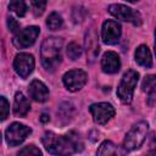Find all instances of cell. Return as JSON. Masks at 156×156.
Returning <instances> with one entry per match:
<instances>
[{
	"instance_id": "obj_1",
	"label": "cell",
	"mask_w": 156,
	"mask_h": 156,
	"mask_svg": "<svg viewBox=\"0 0 156 156\" xmlns=\"http://www.w3.org/2000/svg\"><path fill=\"white\" fill-rule=\"evenodd\" d=\"M41 143L45 150L52 155H71L79 151L83 146L79 135L73 132L67 135H57L52 132H46L41 138Z\"/></svg>"
},
{
	"instance_id": "obj_2",
	"label": "cell",
	"mask_w": 156,
	"mask_h": 156,
	"mask_svg": "<svg viewBox=\"0 0 156 156\" xmlns=\"http://www.w3.org/2000/svg\"><path fill=\"white\" fill-rule=\"evenodd\" d=\"M62 39L58 37L46 38L40 48V58L45 69L54 72L62 61Z\"/></svg>"
},
{
	"instance_id": "obj_3",
	"label": "cell",
	"mask_w": 156,
	"mask_h": 156,
	"mask_svg": "<svg viewBox=\"0 0 156 156\" xmlns=\"http://www.w3.org/2000/svg\"><path fill=\"white\" fill-rule=\"evenodd\" d=\"M147 130H149V124L145 121H140L136 124H134L130 128V130L126 134V138L123 141L124 150L133 151V150L140 147L146 138Z\"/></svg>"
},
{
	"instance_id": "obj_4",
	"label": "cell",
	"mask_w": 156,
	"mask_h": 156,
	"mask_svg": "<svg viewBox=\"0 0 156 156\" xmlns=\"http://www.w3.org/2000/svg\"><path fill=\"white\" fill-rule=\"evenodd\" d=\"M138 79H139V73L134 69H129L123 74L119 82V85L117 88V96L119 98L122 102L129 104L132 101L133 93L136 87Z\"/></svg>"
},
{
	"instance_id": "obj_5",
	"label": "cell",
	"mask_w": 156,
	"mask_h": 156,
	"mask_svg": "<svg viewBox=\"0 0 156 156\" xmlns=\"http://www.w3.org/2000/svg\"><path fill=\"white\" fill-rule=\"evenodd\" d=\"M32 133V129L22 123L13 122L10 124L5 132V140L10 146H17L26 140V138Z\"/></svg>"
},
{
	"instance_id": "obj_6",
	"label": "cell",
	"mask_w": 156,
	"mask_h": 156,
	"mask_svg": "<svg viewBox=\"0 0 156 156\" xmlns=\"http://www.w3.org/2000/svg\"><path fill=\"white\" fill-rule=\"evenodd\" d=\"M108 12L115 16L117 20L124 21V22H130L134 26H139L141 23V16L138 11L132 10L130 7L122 5V4H113L108 7Z\"/></svg>"
},
{
	"instance_id": "obj_7",
	"label": "cell",
	"mask_w": 156,
	"mask_h": 156,
	"mask_svg": "<svg viewBox=\"0 0 156 156\" xmlns=\"http://www.w3.org/2000/svg\"><path fill=\"white\" fill-rule=\"evenodd\" d=\"M39 33H40V29L37 26H29L22 30H18L13 37V45L18 49L28 48L34 44Z\"/></svg>"
},
{
	"instance_id": "obj_8",
	"label": "cell",
	"mask_w": 156,
	"mask_h": 156,
	"mask_svg": "<svg viewBox=\"0 0 156 156\" xmlns=\"http://www.w3.org/2000/svg\"><path fill=\"white\" fill-rule=\"evenodd\" d=\"M88 76L83 69H72L68 71L63 74L62 77V82L65 84V87L69 90V91H78L80 90L84 84L87 83Z\"/></svg>"
},
{
	"instance_id": "obj_9",
	"label": "cell",
	"mask_w": 156,
	"mask_h": 156,
	"mask_svg": "<svg viewBox=\"0 0 156 156\" xmlns=\"http://www.w3.org/2000/svg\"><path fill=\"white\" fill-rule=\"evenodd\" d=\"M89 110H90V113L93 115L94 121L98 124H105L115 116L113 106L111 104H107V102L93 104V105H90Z\"/></svg>"
},
{
	"instance_id": "obj_10",
	"label": "cell",
	"mask_w": 156,
	"mask_h": 156,
	"mask_svg": "<svg viewBox=\"0 0 156 156\" xmlns=\"http://www.w3.org/2000/svg\"><path fill=\"white\" fill-rule=\"evenodd\" d=\"M13 68L21 78H27L34 68V58L30 54L21 52L15 57Z\"/></svg>"
},
{
	"instance_id": "obj_11",
	"label": "cell",
	"mask_w": 156,
	"mask_h": 156,
	"mask_svg": "<svg viewBox=\"0 0 156 156\" xmlns=\"http://www.w3.org/2000/svg\"><path fill=\"white\" fill-rule=\"evenodd\" d=\"M119 37H121L119 23H117L116 21H112V20H107L102 23L101 38H102V41L105 44H108V45L116 44L118 41Z\"/></svg>"
},
{
	"instance_id": "obj_12",
	"label": "cell",
	"mask_w": 156,
	"mask_h": 156,
	"mask_svg": "<svg viewBox=\"0 0 156 156\" xmlns=\"http://www.w3.org/2000/svg\"><path fill=\"white\" fill-rule=\"evenodd\" d=\"M28 93L30 95V98L34 100V101H38V102H44L49 99V89L48 87L38 80V79H34L32 80V83L29 84V88H28Z\"/></svg>"
},
{
	"instance_id": "obj_13",
	"label": "cell",
	"mask_w": 156,
	"mask_h": 156,
	"mask_svg": "<svg viewBox=\"0 0 156 156\" xmlns=\"http://www.w3.org/2000/svg\"><path fill=\"white\" fill-rule=\"evenodd\" d=\"M101 68L105 73H116L121 68L119 56L113 51H107L101 58Z\"/></svg>"
},
{
	"instance_id": "obj_14",
	"label": "cell",
	"mask_w": 156,
	"mask_h": 156,
	"mask_svg": "<svg viewBox=\"0 0 156 156\" xmlns=\"http://www.w3.org/2000/svg\"><path fill=\"white\" fill-rule=\"evenodd\" d=\"M30 110L29 101L22 93H16L15 95V101H13V113L17 117H24Z\"/></svg>"
},
{
	"instance_id": "obj_15",
	"label": "cell",
	"mask_w": 156,
	"mask_h": 156,
	"mask_svg": "<svg viewBox=\"0 0 156 156\" xmlns=\"http://www.w3.org/2000/svg\"><path fill=\"white\" fill-rule=\"evenodd\" d=\"M135 61L136 63H139L140 66L145 67V68H150L152 66V58H151V52L149 50V48L146 45H140L134 54Z\"/></svg>"
},
{
	"instance_id": "obj_16",
	"label": "cell",
	"mask_w": 156,
	"mask_h": 156,
	"mask_svg": "<svg viewBox=\"0 0 156 156\" xmlns=\"http://www.w3.org/2000/svg\"><path fill=\"white\" fill-rule=\"evenodd\" d=\"M85 48H87V56L90 61H93L99 54V44L96 40V35L94 30H90L85 35Z\"/></svg>"
},
{
	"instance_id": "obj_17",
	"label": "cell",
	"mask_w": 156,
	"mask_h": 156,
	"mask_svg": "<svg viewBox=\"0 0 156 156\" xmlns=\"http://www.w3.org/2000/svg\"><path fill=\"white\" fill-rule=\"evenodd\" d=\"M143 91L147 93L150 98L156 95V74H149L144 78L141 84Z\"/></svg>"
},
{
	"instance_id": "obj_18",
	"label": "cell",
	"mask_w": 156,
	"mask_h": 156,
	"mask_svg": "<svg viewBox=\"0 0 156 156\" xmlns=\"http://www.w3.org/2000/svg\"><path fill=\"white\" fill-rule=\"evenodd\" d=\"M9 10H11L12 12H15L20 17H23L26 15L28 7H27V4H26L24 0H10Z\"/></svg>"
},
{
	"instance_id": "obj_19",
	"label": "cell",
	"mask_w": 156,
	"mask_h": 156,
	"mask_svg": "<svg viewBox=\"0 0 156 156\" xmlns=\"http://www.w3.org/2000/svg\"><path fill=\"white\" fill-rule=\"evenodd\" d=\"M62 23H63L62 17L57 12H51L49 15V17L46 18V26L51 30H56V29L61 28L62 27Z\"/></svg>"
},
{
	"instance_id": "obj_20",
	"label": "cell",
	"mask_w": 156,
	"mask_h": 156,
	"mask_svg": "<svg viewBox=\"0 0 156 156\" xmlns=\"http://www.w3.org/2000/svg\"><path fill=\"white\" fill-rule=\"evenodd\" d=\"M96 152H98V155H116L117 154V147L112 141L105 140L100 145V147L98 149Z\"/></svg>"
},
{
	"instance_id": "obj_21",
	"label": "cell",
	"mask_w": 156,
	"mask_h": 156,
	"mask_svg": "<svg viewBox=\"0 0 156 156\" xmlns=\"http://www.w3.org/2000/svg\"><path fill=\"white\" fill-rule=\"evenodd\" d=\"M80 55H82V48L77 44V43H74V41H72V43H69L68 44V46H67V56L71 58V60H77L78 57H80Z\"/></svg>"
},
{
	"instance_id": "obj_22",
	"label": "cell",
	"mask_w": 156,
	"mask_h": 156,
	"mask_svg": "<svg viewBox=\"0 0 156 156\" xmlns=\"http://www.w3.org/2000/svg\"><path fill=\"white\" fill-rule=\"evenodd\" d=\"M32 4V10H33V13L35 16H40L45 7H46V4H48V0H32L30 1Z\"/></svg>"
},
{
	"instance_id": "obj_23",
	"label": "cell",
	"mask_w": 156,
	"mask_h": 156,
	"mask_svg": "<svg viewBox=\"0 0 156 156\" xmlns=\"http://www.w3.org/2000/svg\"><path fill=\"white\" fill-rule=\"evenodd\" d=\"M18 155H41V151L34 145H27L18 151Z\"/></svg>"
},
{
	"instance_id": "obj_24",
	"label": "cell",
	"mask_w": 156,
	"mask_h": 156,
	"mask_svg": "<svg viewBox=\"0 0 156 156\" xmlns=\"http://www.w3.org/2000/svg\"><path fill=\"white\" fill-rule=\"evenodd\" d=\"M0 101H1V105H0V107H1V121H5L6 117L10 113V105H9L7 100L4 96L0 98Z\"/></svg>"
},
{
	"instance_id": "obj_25",
	"label": "cell",
	"mask_w": 156,
	"mask_h": 156,
	"mask_svg": "<svg viewBox=\"0 0 156 156\" xmlns=\"http://www.w3.org/2000/svg\"><path fill=\"white\" fill-rule=\"evenodd\" d=\"M7 26H9L10 32H12V33H16L18 30V28H20V23L15 18H12V17L7 18Z\"/></svg>"
},
{
	"instance_id": "obj_26",
	"label": "cell",
	"mask_w": 156,
	"mask_h": 156,
	"mask_svg": "<svg viewBox=\"0 0 156 156\" xmlns=\"http://www.w3.org/2000/svg\"><path fill=\"white\" fill-rule=\"evenodd\" d=\"M49 119H50V118H49V116H48V115H45V113H43V115H41V117H40V121H41L43 123L48 122Z\"/></svg>"
},
{
	"instance_id": "obj_27",
	"label": "cell",
	"mask_w": 156,
	"mask_h": 156,
	"mask_svg": "<svg viewBox=\"0 0 156 156\" xmlns=\"http://www.w3.org/2000/svg\"><path fill=\"white\" fill-rule=\"evenodd\" d=\"M155 55H156V30H155Z\"/></svg>"
},
{
	"instance_id": "obj_28",
	"label": "cell",
	"mask_w": 156,
	"mask_h": 156,
	"mask_svg": "<svg viewBox=\"0 0 156 156\" xmlns=\"http://www.w3.org/2000/svg\"><path fill=\"white\" fill-rule=\"evenodd\" d=\"M127 1H129V2H135V1H138V0H127Z\"/></svg>"
}]
</instances>
